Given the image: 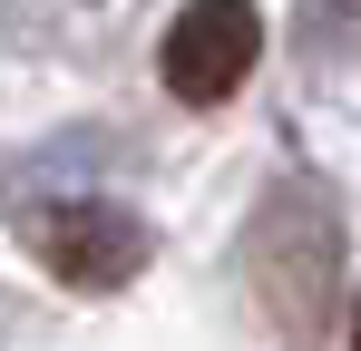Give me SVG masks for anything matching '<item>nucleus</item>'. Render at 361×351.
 Wrapping results in <instances>:
<instances>
[{"instance_id":"nucleus-2","label":"nucleus","mask_w":361,"mask_h":351,"mask_svg":"<svg viewBox=\"0 0 361 351\" xmlns=\"http://www.w3.org/2000/svg\"><path fill=\"white\" fill-rule=\"evenodd\" d=\"M20 234H30V254L68 292H118V283L147 273V225L127 205H108V195H59L39 215H20Z\"/></svg>"},{"instance_id":"nucleus-3","label":"nucleus","mask_w":361,"mask_h":351,"mask_svg":"<svg viewBox=\"0 0 361 351\" xmlns=\"http://www.w3.org/2000/svg\"><path fill=\"white\" fill-rule=\"evenodd\" d=\"M283 283V332H312L322 322V302H332V215H312V234H302V254H283V234L254 215V292Z\"/></svg>"},{"instance_id":"nucleus-1","label":"nucleus","mask_w":361,"mask_h":351,"mask_svg":"<svg viewBox=\"0 0 361 351\" xmlns=\"http://www.w3.org/2000/svg\"><path fill=\"white\" fill-rule=\"evenodd\" d=\"M254 58H264V10L254 0H185L157 39V78L185 108H225L254 78Z\"/></svg>"},{"instance_id":"nucleus-4","label":"nucleus","mask_w":361,"mask_h":351,"mask_svg":"<svg viewBox=\"0 0 361 351\" xmlns=\"http://www.w3.org/2000/svg\"><path fill=\"white\" fill-rule=\"evenodd\" d=\"M352 351H361V302H352Z\"/></svg>"}]
</instances>
